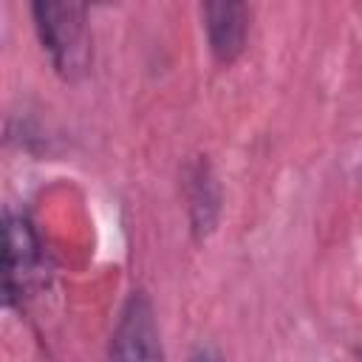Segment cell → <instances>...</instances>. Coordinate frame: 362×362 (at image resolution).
Returning <instances> with one entry per match:
<instances>
[{
    "mask_svg": "<svg viewBox=\"0 0 362 362\" xmlns=\"http://www.w3.org/2000/svg\"><path fill=\"white\" fill-rule=\"evenodd\" d=\"M201 25L206 34V48L215 65L229 68L246 51L252 8L240 0H206L198 6Z\"/></svg>",
    "mask_w": 362,
    "mask_h": 362,
    "instance_id": "5",
    "label": "cell"
},
{
    "mask_svg": "<svg viewBox=\"0 0 362 362\" xmlns=\"http://www.w3.org/2000/svg\"><path fill=\"white\" fill-rule=\"evenodd\" d=\"M42 243L34 221L25 212H3V303L6 308H23L31 288L40 280Z\"/></svg>",
    "mask_w": 362,
    "mask_h": 362,
    "instance_id": "2",
    "label": "cell"
},
{
    "mask_svg": "<svg viewBox=\"0 0 362 362\" xmlns=\"http://www.w3.org/2000/svg\"><path fill=\"white\" fill-rule=\"evenodd\" d=\"M37 40L62 82H79L93 65V37L85 3L37 0L28 6Z\"/></svg>",
    "mask_w": 362,
    "mask_h": 362,
    "instance_id": "1",
    "label": "cell"
},
{
    "mask_svg": "<svg viewBox=\"0 0 362 362\" xmlns=\"http://www.w3.org/2000/svg\"><path fill=\"white\" fill-rule=\"evenodd\" d=\"M189 362H223V356H221L215 348H198V351L189 356Z\"/></svg>",
    "mask_w": 362,
    "mask_h": 362,
    "instance_id": "6",
    "label": "cell"
},
{
    "mask_svg": "<svg viewBox=\"0 0 362 362\" xmlns=\"http://www.w3.org/2000/svg\"><path fill=\"white\" fill-rule=\"evenodd\" d=\"M105 362H167L156 305L144 288H133L122 300Z\"/></svg>",
    "mask_w": 362,
    "mask_h": 362,
    "instance_id": "3",
    "label": "cell"
},
{
    "mask_svg": "<svg viewBox=\"0 0 362 362\" xmlns=\"http://www.w3.org/2000/svg\"><path fill=\"white\" fill-rule=\"evenodd\" d=\"M181 198L187 212V226L195 243L215 235L223 215V187L209 156H192L181 170Z\"/></svg>",
    "mask_w": 362,
    "mask_h": 362,
    "instance_id": "4",
    "label": "cell"
}]
</instances>
